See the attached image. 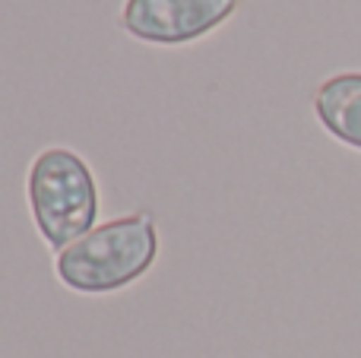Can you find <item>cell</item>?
<instances>
[{
    "label": "cell",
    "instance_id": "cell-3",
    "mask_svg": "<svg viewBox=\"0 0 361 358\" xmlns=\"http://www.w3.org/2000/svg\"><path fill=\"white\" fill-rule=\"evenodd\" d=\"M238 0H127L121 25L149 44H187L228 23Z\"/></svg>",
    "mask_w": 361,
    "mask_h": 358
},
{
    "label": "cell",
    "instance_id": "cell-4",
    "mask_svg": "<svg viewBox=\"0 0 361 358\" xmlns=\"http://www.w3.org/2000/svg\"><path fill=\"white\" fill-rule=\"evenodd\" d=\"M314 114L339 143L361 149V73H336L320 82Z\"/></svg>",
    "mask_w": 361,
    "mask_h": 358
},
{
    "label": "cell",
    "instance_id": "cell-2",
    "mask_svg": "<svg viewBox=\"0 0 361 358\" xmlns=\"http://www.w3.org/2000/svg\"><path fill=\"white\" fill-rule=\"evenodd\" d=\"M25 194L38 235L57 254L95 228L102 197L92 168L80 152L63 146L42 149L29 165Z\"/></svg>",
    "mask_w": 361,
    "mask_h": 358
},
{
    "label": "cell",
    "instance_id": "cell-1",
    "mask_svg": "<svg viewBox=\"0 0 361 358\" xmlns=\"http://www.w3.org/2000/svg\"><path fill=\"white\" fill-rule=\"evenodd\" d=\"M159 257V232L149 213H130L102 222L80 241L63 247L54 273L80 295H111L152 270Z\"/></svg>",
    "mask_w": 361,
    "mask_h": 358
}]
</instances>
